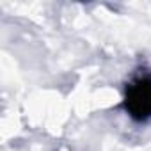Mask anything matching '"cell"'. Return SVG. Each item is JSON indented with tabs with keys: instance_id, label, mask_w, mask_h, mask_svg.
I'll use <instances>...</instances> for the list:
<instances>
[{
	"instance_id": "cell-1",
	"label": "cell",
	"mask_w": 151,
	"mask_h": 151,
	"mask_svg": "<svg viewBox=\"0 0 151 151\" xmlns=\"http://www.w3.org/2000/svg\"><path fill=\"white\" fill-rule=\"evenodd\" d=\"M123 109L135 123L151 119V75H137L126 84Z\"/></svg>"
}]
</instances>
